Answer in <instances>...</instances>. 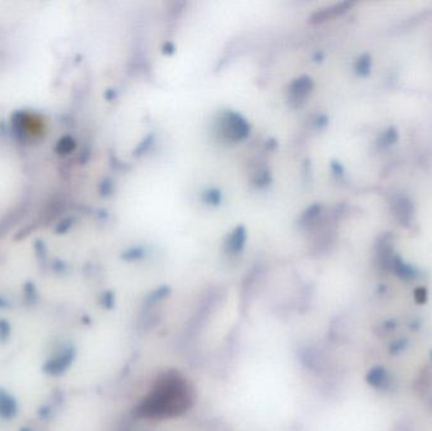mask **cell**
I'll list each match as a JSON object with an SVG mask.
<instances>
[{
	"label": "cell",
	"instance_id": "cell-1",
	"mask_svg": "<svg viewBox=\"0 0 432 431\" xmlns=\"http://www.w3.org/2000/svg\"><path fill=\"white\" fill-rule=\"evenodd\" d=\"M189 402L190 397L184 382L176 377H166L144 400L139 412L147 417L173 416L185 411Z\"/></svg>",
	"mask_w": 432,
	"mask_h": 431
},
{
	"label": "cell",
	"instance_id": "cell-2",
	"mask_svg": "<svg viewBox=\"0 0 432 431\" xmlns=\"http://www.w3.org/2000/svg\"><path fill=\"white\" fill-rule=\"evenodd\" d=\"M367 381L369 382L372 386H382L383 382L385 381V372L383 368H374L368 373Z\"/></svg>",
	"mask_w": 432,
	"mask_h": 431
},
{
	"label": "cell",
	"instance_id": "cell-3",
	"mask_svg": "<svg viewBox=\"0 0 432 431\" xmlns=\"http://www.w3.org/2000/svg\"><path fill=\"white\" fill-rule=\"evenodd\" d=\"M235 238L232 239V243L229 244L230 248H232L233 252H239L244 246V234L239 233V231H235Z\"/></svg>",
	"mask_w": 432,
	"mask_h": 431
}]
</instances>
